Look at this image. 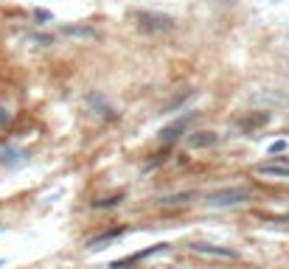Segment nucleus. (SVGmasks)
<instances>
[{
	"label": "nucleus",
	"instance_id": "nucleus-3",
	"mask_svg": "<svg viewBox=\"0 0 289 269\" xmlns=\"http://www.w3.org/2000/svg\"><path fill=\"white\" fill-rule=\"evenodd\" d=\"M191 252L197 255H208V258H227V261H236L239 258V252L230 247H213V244H191Z\"/></svg>",
	"mask_w": 289,
	"mask_h": 269
},
{
	"label": "nucleus",
	"instance_id": "nucleus-6",
	"mask_svg": "<svg viewBox=\"0 0 289 269\" xmlns=\"http://www.w3.org/2000/svg\"><path fill=\"white\" fill-rule=\"evenodd\" d=\"M188 120H191V112H185L183 118H177L174 124H169V126H166V129L160 132V140H163V143H171V140H177V138L183 134V129H185V124H188Z\"/></svg>",
	"mask_w": 289,
	"mask_h": 269
},
{
	"label": "nucleus",
	"instance_id": "nucleus-16",
	"mask_svg": "<svg viewBox=\"0 0 289 269\" xmlns=\"http://www.w3.org/2000/svg\"><path fill=\"white\" fill-rule=\"evenodd\" d=\"M9 120H12V115H9L6 110H3V106H0V126H6Z\"/></svg>",
	"mask_w": 289,
	"mask_h": 269
},
{
	"label": "nucleus",
	"instance_id": "nucleus-7",
	"mask_svg": "<svg viewBox=\"0 0 289 269\" xmlns=\"http://www.w3.org/2000/svg\"><path fill=\"white\" fill-rule=\"evenodd\" d=\"M255 174H264V177H289V163H261L255 166Z\"/></svg>",
	"mask_w": 289,
	"mask_h": 269
},
{
	"label": "nucleus",
	"instance_id": "nucleus-9",
	"mask_svg": "<svg viewBox=\"0 0 289 269\" xmlns=\"http://www.w3.org/2000/svg\"><path fill=\"white\" fill-rule=\"evenodd\" d=\"M87 101H90V106L96 110V115H101V118H115V110H113L110 104H107L104 98H101L99 92H93V96H90Z\"/></svg>",
	"mask_w": 289,
	"mask_h": 269
},
{
	"label": "nucleus",
	"instance_id": "nucleus-8",
	"mask_svg": "<svg viewBox=\"0 0 289 269\" xmlns=\"http://www.w3.org/2000/svg\"><path fill=\"white\" fill-rule=\"evenodd\" d=\"M59 34H62V36H76V40H96L99 31L90 28V26H65Z\"/></svg>",
	"mask_w": 289,
	"mask_h": 269
},
{
	"label": "nucleus",
	"instance_id": "nucleus-15",
	"mask_svg": "<svg viewBox=\"0 0 289 269\" xmlns=\"http://www.w3.org/2000/svg\"><path fill=\"white\" fill-rule=\"evenodd\" d=\"M31 42H37V45H51V42H54V36H48V34H37V36H31Z\"/></svg>",
	"mask_w": 289,
	"mask_h": 269
},
{
	"label": "nucleus",
	"instance_id": "nucleus-2",
	"mask_svg": "<svg viewBox=\"0 0 289 269\" xmlns=\"http://www.w3.org/2000/svg\"><path fill=\"white\" fill-rule=\"evenodd\" d=\"M250 199V191L247 188H222V191H213L205 196V205L208 208H233L241 205Z\"/></svg>",
	"mask_w": 289,
	"mask_h": 269
},
{
	"label": "nucleus",
	"instance_id": "nucleus-4",
	"mask_svg": "<svg viewBox=\"0 0 289 269\" xmlns=\"http://www.w3.org/2000/svg\"><path fill=\"white\" fill-rule=\"evenodd\" d=\"M219 143L216 132H191L188 134V149H213Z\"/></svg>",
	"mask_w": 289,
	"mask_h": 269
},
{
	"label": "nucleus",
	"instance_id": "nucleus-14",
	"mask_svg": "<svg viewBox=\"0 0 289 269\" xmlns=\"http://www.w3.org/2000/svg\"><path fill=\"white\" fill-rule=\"evenodd\" d=\"M34 20H37V22H51V20H54V14H51L48 8H37V12H34Z\"/></svg>",
	"mask_w": 289,
	"mask_h": 269
},
{
	"label": "nucleus",
	"instance_id": "nucleus-5",
	"mask_svg": "<svg viewBox=\"0 0 289 269\" xmlns=\"http://www.w3.org/2000/svg\"><path fill=\"white\" fill-rule=\"evenodd\" d=\"M127 233V227H115V230H104V233H99V236H93L90 241H87L85 247L87 250H101L104 244H110V241H115L118 236H124Z\"/></svg>",
	"mask_w": 289,
	"mask_h": 269
},
{
	"label": "nucleus",
	"instance_id": "nucleus-1",
	"mask_svg": "<svg viewBox=\"0 0 289 269\" xmlns=\"http://www.w3.org/2000/svg\"><path fill=\"white\" fill-rule=\"evenodd\" d=\"M135 20L143 31H152V34H160V31H171L177 26V20L171 14H163V12H135Z\"/></svg>",
	"mask_w": 289,
	"mask_h": 269
},
{
	"label": "nucleus",
	"instance_id": "nucleus-10",
	"mask_svg": "<svg viewBox=\"0 0 289 269\" xmlns=\"http://www.w3.org/2000/svg\"><path fill=\"white\" fill-rule=\"evenodd\" d=\"M23 160H26V152L9 149V152H3V154H0V163H3V166H17V163H23Z\"/></svg>",
	"mask_w": 289,
	"mask_h": 269
},
{
	"label": "nucleus",
	"instance_id": "nucleus-11",
	"mask_svg": "<svg viewBox=\"0 0 289 269\" xmlns=\"http://www.w3.org/2000/svg\"><path fill=\"white\" fill-rule=\"evenodd\" d=\"M121 199H124V194H113V196L96 199V202H93V208H96V210H101V208H115V205L121 202Z\"/></svg>",
	"mask_w": 289,
	"mask_h": 269
},
{
	"label": "nucleus",
	"instance_id": "nucleus-12",
	"mask_svg": "<svg viewBox=\"0 0 289 269\" xmlns=\"http://www.w3.org/2000/svg\"><path fill=\"white\" fill-rule=\"evenodd\" d=\"M194 194H174V196H163L160 205H183L185 199H191Z\"/></svg>",
	"mask_w": 289,
	"mask_h": 269
},
{
	"label": "nucleus",
	"instance_id": "nucleus-17",
	"mask_svg": "<svg viewBox=\"0 0 289 269\" xmlns=\"http://www.w3.org/2000/svg\"><path fill=\"white\" fill-rule=\"evenodd\" d=\"M216 3H225V6H233V3H236V0H216Z\"/></svg>",
	"mask_w": 289,
	"mask_h": 269
},
{
	"label": "nucleus",
	"instance_id": "nucleus-18",
	"mask_svg": "<svg viewBox=\"0 0 289 269\" xmlns=\"http://www.w3.org/2000/svg\"><path fill=\"white\" fill-rule=\"evenodd\" d=\"M0 266H3V261H0Z\"/></svg>",
	"mask_w": 289,
	"mask_h": 269
},
{
	"label": "nucleus",
	"instance_id": "nucleus-13",
	"mask_svg": "<svg viewBox=\"0 0 289 269\" xmlns=\"http://www.w3.org/2000/svg\"><path fill=\"white\" fill-rule=\"evenodd\" d=\"M289 149V140H272L269 143V154H283Z\"/></svg>",
	"mask_w": 289,
	"mask_h": 269
}]
</instances>
